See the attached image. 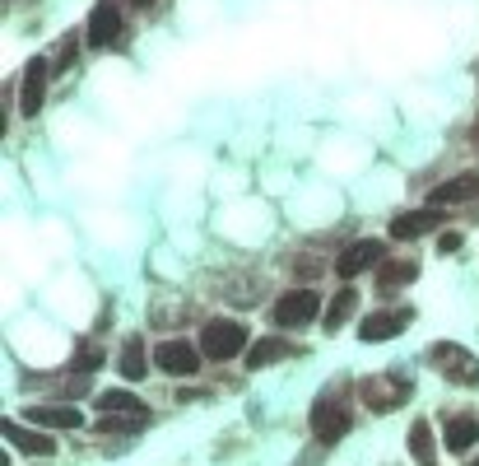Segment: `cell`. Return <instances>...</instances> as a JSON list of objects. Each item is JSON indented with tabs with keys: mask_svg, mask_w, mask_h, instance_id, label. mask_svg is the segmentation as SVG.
<instances>
[{
	"mask_svg": "<svg viewBox=\"0 0 479 466\" xmlns=\"http://www.w3.org/2000/svg\"><path fill=\"white\" fill-rule=\"evenodd\" d=\"M354 308H358V294H354V289H340V294L331 299V308H326V327L340 331V327L354 318Z\"/></svg>",
	"mask_w": 479,
	"mask_h": 466,
	"instance_id": "ffe728a7",
	"label": "cell"
},
{
	"mask_svg": "<svg viewBox=\"0 0 479 466\" xmlns=\"http://www.w3.org/2000/svg\"><path fill=\"white\" fill-rule=\"evenodd\" d=\"M433 364H443L452 382H465V387H479V360L470 355V350L443 340V345H433Z\"/></svg>",
	"mask_w": 479,
	"mask_h": 466,
	"instance_id": "8992f818",
	"label": "cell"
},
{
	"mask_svg": "<svg viewBox=\"0 0 479 466\" xmlns=\"http://www.w3.org/2000/svg\"><path fill=\"white\" fill-rule=\"evenodd\" d=\"M316 313H322V294L316 289H289L274 303V327H307Z\"/></svg>",
	"mask_w": 479,
	"mask_h": 466,
	"instance_id": "277c9868",
	"label": "cell"
},
{
	"mask_svg": "<svg viewBox=\"0 0 479 466\" xmlns=\"http://www.w3.org/2000/svg\"><path fill=\"white\" fill-rule=\"evenodd\" d=\"M98 410H103V430H140L145 424V401L112 387V392L98 397Z\"/></svg>",
	"mask_w": 479,
	"mask_h": 466,
	"instance_id": "7a4b0ae2",
	"label": "cell"
},
{
	"mask_svg": "<svg viewBox=\"0 0 479 466\" xmlns=\"http://www.w3.org/2000/svg\"><path fill=\"white\" fill-rule=\"evenodd\" d=\"M312 434H316V443H340L349 434V410L335 401V392L316 397V406H312Z\"/></svg>",
	"mask_w": 479,
	"mask_h": 466,
	"instance_id": "3957f363",
	"label": "cell"
},
{
	"mask_svg": "<svg viewBox=\"0 0 479 466\" xmlns=\"http://www.w3.org/2000/svg\"><path fill=\"white\" fill-rule=\"evenodd\" d=\"M437 210L443 206H465V201H479V173H461V177H447L443 187H433L428 197Z\"/></svg>",
	"mask_w": 479,
	"mask_h": 466,
	"instance_id": "8fae6325",
	"label": "cell"
},
{
	"mask_svg": "<svg viewBox=\"0 0 479 466\" xmlns=\"http://www.w3.org/2000/svg\"><path fill=\"white\" fill-rule=\"evenodd\" d=\"M437 224H443V210L428 206V210H405L391 219V238H419V233H433Z\"/></svg>",
	"mask_w": 479,
	"mask_h": 466,
	"instance_id": "4fadbf2b",
	"label": "cell"
},
{
	"mask_svg": "<svg viewBox=\"0 0 479 466\" xmlns=\"http://www.w3.org/2000/svg\"><path fill=\"white\" fill-rule=\"evenodd\" d=\"M47 75H52V66H47L43 56H33V61H28V70H24V98H19L24 116H37V107H43V89H47Z\"/></svg>",
	"mask_w": 479,
	"mask_h": 466,
	"instance_id": "7c38bea8",
	"label": "cell"
},
{
	"mask_svg": "<svg viewBox=\"0 0 479 466\" xmlns=\"http://www.w3.org/2000/svg\"><path fill=\"white\" fill-rule=\"evenodd\" d=\"M470 466H479V457H474V461H470Z\"/></svg>",
	"mask_w": 479,
	"mask_h": 466,
	"instance_id": "d4e9b609",
	"label": "cell"
},
{
	"mask_svg": "<svg viewBox=\"0 0 479 466\" xmlns=\"http://www.w3.org/2000/svg\"><path fill=\"white\" fill-rule=\"evenodd\" d=\"M410 452L419 466H433L437 461V448H433V430H428V420H414L410 424Z\"/></svg>",
	"mask_w": 479,
	"mask_h": 466,
	"instance_id": "ac0fdd59",
	"label": "cell"
},
{
	"mask_svg": "<svg viewBox=\"0 0 479 466\" xmlns=\"http://www.w3.org/2000/svg\"><path fill=\"white\" fill-rule=\"evenodd\" d=\"M28 420L43 424V430H79V424H85V415L70 410V406H33Z\"/></svg>",
	"mask_w": 479,
	"mask_h": 466,
	"instance_id": "9a60e30c",
	"label": "cell"
},
{
	"mask_svg": "<svg viewBox=\"0 0 479 466\" xmlns=\"http://www.w3.org/2000/svg\"><path fill=\"white\" fill-rule=\"evenodd\" d=\"M131 5H140V10H149V5H154V0H131Z\"/></svg>",
	"mask_w": 479,
	"mask_h": 466,
	"instance_id": "cb8c5ba5",
	"label": "cell"
},
{
	"mask_svg": "<svg viewBox=\"0 0 479 466\" xmlns=\"http://www.w3.org/2000/svg\"><path fill=\"white\" fill-rule=\"evenodd\" d=\"M358 392H364V401H368V410H395L405 397H410V382L405 378H395V373H382V378H368L364 387H358Z\"/></svg>",
	"mask_w": 479,
	"mask_h": 466,
	"instance_id": "5b68a950",
	"label": "cell"
},
{
	"mask_svg": "<svg viewBox=\"0 0 479 466\" xmlns=\"http://www.w3.org/2000/svg\"><path fill=\"white\" fill-rule=\"evenodd\" d=\"M70 61H75V37H70V43L61 47V56H56V66H70Z\"/></svg>",
	"mask_w": 479,
	"mask_h": 466,
	"instance_id": "603a6c76",
	"label": "cell"
},
{
	"mask_svg": "<svg viewBox=\"0 0 479 466\" xmlns=\"http://www.w3.org/2000/svg\"><path fill=\"white\" fill-rule=\"evenodd\" d=\"M410 322H414V313H410V308H395V313H373V318H364V322H358V336H364L368 345H377V340L401 336Z\"/></svg>",
	"mask_w": 479,
	"mask_h": 466,
	"instance_id": "ba28073f",
	"label": "cell"
},
{
	"mask_svg": "<svg viewBox=\"0 0 479 466\" xmlns=\"http://www.w3.org/2000/svg\"><path fill=\"white\" fill-rule=\"evenodd\" d=\"M89 43H94V47L122 43V10H116V0H98V10H94V19H89Z\"/></svg>",
	"mask_w": 479,
	"mask_h": 466,
	"instance_id": "9c48e42d",
	"label": "cell"
},
{
	"mask_svg": "<svg viewBox=\"0 0 479 466\" xmlns=\"http://www.w3.org/2000/svg\"><path fill=\"white\" fill-rule=\"evenodd\" d=\"M373 261H382V243H377V238H358L354 248H344V252H340L335 276H340V280H354L358 270H368Z\"/></svg>",
	"mask_w": 479,
	"mask_h": 466,
	"instance_id": "30bf717a",
	"label": "cell"
},
{
	"mask_svg": "<svg viewBox=\"0 0 479 466\" xmlns=\"http://www.w3.org/2000/svg\"><path fill=\"white\" fill-rule=\"evenodd\" d=\"M243 345H247V331L233 318H215L201 331V355L205 360H233V355H243Z\"/></svg>",
	"mask_w": 479,
	"mask_h": 466,
	"instance_id": "6da1fadb",
	"label": "cell"
},
{
	"mask_svg": "<svg viewBox=\"0 0 479 466\" xmlns=\"http://www.w3.org/2000/svg\"><path fill=\"white\" fill-rule=\"evenodd\" d=\"M437 248H443V252H456V248H461V233H443V238H437Z\"/></svg>",
	"mask_w": 479,
	"mask_h": 466,
	"instance_id": "7402d4cb",
	"label": "cell"
},
{
	"mask_svg": "<svg viewBox=\"0 0 479 466\" xmlns=\"http://www.w3.org/2000/svg\"><path fill=\"white\" fill-rule=\"evenodd\" d=\"M479 443V420L474 415H452L447 420V448L452 452H470Z\"/></svg>",
	"mask_w": 479,
	"mask_h": 466,
	"instance_id": "2e32d148",
	"label": "cell"
},
{
	"mask_svg": "<svg viewBox=\"0 0 479 466\" xmlns=\"http://www.w3.org/2000/svg\"><path fill=\"white\" fill-rule=\"evenodd\" d=\"M419 276V261H386L382 270H377V285L382 289H401V285H410Z\"/></svg>",
	"mask_w": 479,
	"mask_h": 466,
	"instance_id": "d6986e66",
	"label": "cell"
},
{
	"mask_svg": "<svg viewBox=\"0 0 479 466\" xmlns=\"http://www.w3.org/2000/svg\"><path fill=\"white\" fill-rule=\"evenodd\" d=\"M116 369H122L126 382H140V378L149 373V364H145V340H140V336H131V340L122 345V355H116Z\"/></svg>",
	"mask_w": 479,
	"mask_h": 466,
	"instance_id": "e0dca14e",
	"label": "cell"
},
{
	"mask_svg": "<svg viewBox=\"0 0 479 466\" xmlns=\"http://www.w3.org/2000/svg\"><path fill=\"white\" fill-rule=\"evenodd\" d=\"M154 364L164 373H177V378H191L195 369H201V355H195L191 340H164L154 350Z\"/></svg>",
	"mask_w": 479,
	"mask_h": 466,
	"instance_id": "52a82bcc",
	"label": "cell"
},
{
	"mask_svg": "<svg viewBox=\"0 0 479 466\" xmlns=\"http://www.w3.org/2000/svg\"><path fill=\"white\" fill-rule=\"evenodd\" d=\"M279 355H289V345H284V340H256V345H252V355H247V364H252V369H265V364H274Z\"/></svg>",
	"mask_w": 479,
	"mask_h": 466,
	"instance_id": "44dd1931",
	"label": "cell"
},
{
	"mask_svg": "<svg viewBox=\"0 0 479 466\" xmlns=\"http://www.w3.org/2000/svg\"><path fill=\"white\" fill-rule=\"evenodd\" d=\"M5 443H15L19 452H28V457H52L56 452V443H52V434H33V430H24V424H10L5 420Z\"/></svg>",
	"mask_w": 479,
	"mask_h": 466,
	"instance_id": "5bb4252c",
	"label": "cell"
}]
</instances>
